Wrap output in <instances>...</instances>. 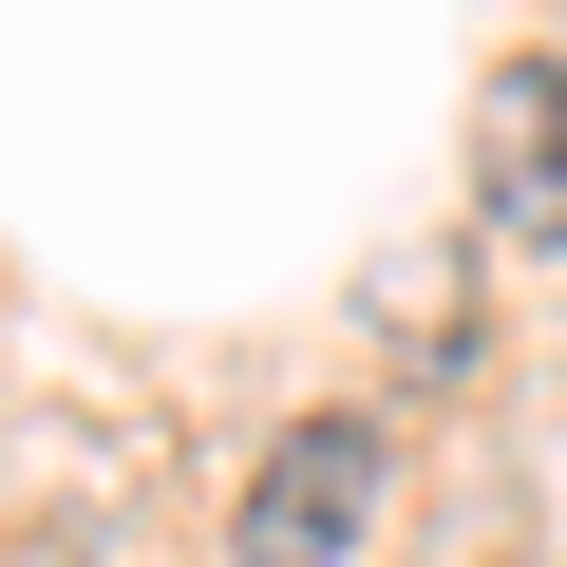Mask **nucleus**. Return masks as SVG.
<instances>
[{
	"label": "nucleus",
	"mask_w": 567,
	"mask_h": 567,
	"mask_svg": "<svg viewBox=\"0 0 567 567\" xmlns=\"http://www.w3.org/2000/svg\"><path fill=\"white\" fill-rule=\"evenodd\" d=\"M473 189L511 246H567V58H492L473 95Z\"/></svg>",
	"instance_id": "obj_2"
},
{
	"label": "nucleus",
	"mask_w": 567,
	"mask_h": 567,
	"mask_svg": "<svg viewBox=\"0 0 567 567\" xmlns=\"http://www.w3.org/2000/svg\"><path fill=\"white\" fill-rule=\"evenodd\" d=\"M379 492H398V435H379V416H303V435H265V473H246V567H360Z\"/></svg>",
	"instance_id": "obj_1"
}]
</instances>
